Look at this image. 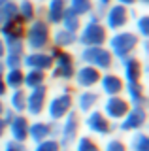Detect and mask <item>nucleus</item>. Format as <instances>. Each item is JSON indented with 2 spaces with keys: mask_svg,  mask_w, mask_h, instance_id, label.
Returning a JSON list of instances; mask_svg holds the SVG:
<instances>
[{
  "mask_svg": "<svg viewBox=\"0 0 149 151\" xmlns=\"http://www.w3.org/2000/svg\"><path fill=\"white\" fill-rule=\"evenodd\" d=\"M62 121L64 123L57 129V142L62 149H68L77 140V134H80V129H81V119H80V113L72 110Z\"/></svg>",
  "mask_w": 149,
  "mask_h": 151,
  "instance_id": "nucleus-1",
  "label": "nucleus"
},
{
  "mask_svg": "<svg viewBox=\"0 0 149 151\" xmlns=\"http://www.w3.org/2000/svg\"><path fill=\"white\" fill-rule=\"evenodd\" d=\"M45 108H47V110H45L47 111V117L53 123L62 121L74 108V96L70 93H57L55 96H51L47 100Z\"/></svg>",
  "mask_w": 149,
  "mask_h": 151,
  "instance_id": "nucleus-2",
  "label": "nucleus"
},
{
  "mask_svg": "<svg viewBox=\"0 0 149 151\" xmlns=\"http://www.w3.org/2000/svg\"><path fill=\"white\" fill-rule=\"evenodd\" d=\"M85 129L95 136H110L115 130L113 123L104 115L100 110H92L89 113H85V119H83Z\"/></svg>",
  "mask_w": 149,
  "mask_h": 151,
  "instance_id": "nucleus-3",
  "label": "nucleus"
},
{
  "mask_svg": "<svg viewBox=\"0 0 149 151\" xmlns=\"http://www.w3.org/2000/svg\"><path fill=\"white\" fill-rule=\"evenodd\" d=\"M128 110H130V102L127 98L119 96V94L108 96L102 102V113H104L110 121H121L128 113Z\"/></svg>",
  "mask_w": 149,
  "mask_h": 151,
  "instance_id": "nucleus-4",
  "label": "nucleus"
},
{
  "mask_svg": "<svg viewBox=\"0 0 149 151\" xmlns=\"http://www.w3.org/2000/svg\"><path fill=\"white\" fill-rule=\"evenodd\" d=\"M47 104V87H36L27 94V106L25 111L29 113V117H40L45 110Z\"/></svg>",
  "mask_w": 149,
  "mask_h": 151,
  "instance_id": "nucleus-5",
  "label": "nucleus"
},
{
  "mask_svg": "<svg viewBox=\"0 0 149 151\" xmlns=\"http://www.w3.org/2000/svg\"><path fill=\"white\" fill-rule=\"evenodd\" d=\"M57 129L59 125H55L53 121H34L29 125V140L34 144H40L44 140H49L53 136H57Z\"/></svg>",
  "mask_w": 149,
  "mask_h": 151,
  "instance_id": "nucleus-6",
  "label": "nucleus"
},
{
  "mask_svg": "<svg viewBox=\"0 0 149 151\" xmlns=\"http://www.w3.org/2000/svg\"><path fill=\"white\" fill-rule=\"evenodd\" d=\"M145 127V110L142 106L130 108L128 113L121 119L119 130L121 132H138Z\"/></svg>",
  "mask_w": 149,
  "mask_h": 151,
  "instance_id": "nucleus-7",
  "label": "nucleus"
},
{
  "mask_svg": "<svg viewBox=\"0 0 149 151\" xmlns=\"http://www.w3.org/2000/svg\"><path fill=\"white\" fill-rule=\"evenodd\" d=\"M72 79H74V83H76V87H80V89H92L100 81V72L95 66L87 64V66L77 68L72 76Z\"/></svg>",
  "mask_w": 149,
  "mask_h": 151,
  "instance_id": "nucleus-8",
  "label": "nucleus"
},
{
  "mask_svg": "<svg viewBox=\"0 0 149 151\" xmlns=\"http://www.w3.org/2000/svg\"><path fill=\"white\" fill-rule=\"evenodd\" d=\"M102 102V96L100 93L96 91H91V89H83L81 93L76 94L74 98V106L77 108V113H89L92 110H96V106Z\"/></svg>",
  "mask_w": 149,
  "mask_h": 151,
  "instance_id": "nucleus-9",
  "label": "nucleus"
},
{
  "mask_svg": "<svg viewBox=\"0 0 149 151\" xmlns=\"http://www.w3.org/2000/svg\"><path fill=\"white\" fill-rule=\"evenodd\" d=\"M29 117L23 113H13L11 119L8 121V130L11 134V140L27 142L29 140Z\"/></svg>",
  "mask_w": 149,
  "mask_h": 151,
  "instance_id": "nucleus-10",
  "label": "nucleus"
},
{
  "mask_svg": "<svg viewBox=\"0 0 149 151\" xmlns=\"http://www.w3.org/2000/svg\"><path fill=\"white\" fill-rule=\"evenodd\" d=\"M100 89L106 96H115L119 94L121 91L125 89V83H123V78H119L117 74H106V76H100Z\"/></svg>",
  "mask_w": 149,
  "mask_h": 151,
  "instance_id": "nucleus-11",
  "label": "nucleus"
},
{
  "mask_svg": "<svg viewBox=\"0 0 149 151\" xmlns=\"http://www.w3.org/2000/svg\"><path fill=\"white\" fill-rule=\"evenodd\" d=\"M125 89H127V93H128L127 100L130 104H134V106H142L143 108V104H145V87H143V83L132 81V83H128Z\"/></svg>",
  "mask_w": 149,
  "mask_h": 151,
  "instance_id": "nucleus-12",
  "label": "nucleus"
},
{
  "mask_svg": "<svg viewBox=\"0 0 149 151\" xmlns=\"http://www.w3.org/2000/svg\"><path fill=\"white\" fill-rule=\"evenodd\" d=\"M27 106V93L23 89H15L10 94V110L13 113H23Z\"/></svg>",
  "mask_w": 149,
  "mask_h": 151,
  "instance_id": "nucleus-13",
  "label": "nucleus"
},
{
  "mask_svg": "<svg viewBox=\"0 0 149 151\" xmlns=\"http://www.w3.org/2000/svg\"><path fill=\"white\" fill-rule=\"evenodd\" d=\"M127 147L130 151H149V140H147V136L143 134L142 130L132 132V136H130V142L127 144Z\"/></svg>",
  "mask_w": 149,
  "mask_h": 151,
  "instance_id": "nucleus-14",
  "label": "nucleus"
},
{
  "mask_svg": "<svg viewBox=\"0 0 149 151\" xmlns=\"http://www.w3.org/2000/svg\"><path fill=\"white\" fill-rule=\"evenodd\" d=\"M23 81H25V74L21 72L19 68H10L6 74V78H4V83H6L8 89H21L23 87Z\"/></svg>",
  "mask_w": 149,
  "mask_h": 151,
  "instance_id": "nucleus-15",
  "label": "nucleus"
},
{
  "mask_svg": "<svg viewBox=\"0 0 149 151\" xmlns=\"http://www.w3.org/2000/svg\"><path fill=\"white\" fill-rule=\"evenodd\" d=\"M123 70H125V78L128 79V83L140 81V76H142V64H140L136 59L127 60V64H125Z\"/></svg>",
  "mask_w": 149,
  "mask_h": 151,
  "instance_id": "nucleus-16",
  "label": "nucleus"
},
{
  "mask_svg": "<svg viewBox=\"0 0 149 151\" xmlns=\"http://www.w3.org/2000/svg\"><path fill=\"white\" fill-rule=\"evenodd\" d=\"M74 144H76V151H102V147L98 145V142L92 138V136H89V134L77 138Z\"/></svg>",
  "mask_w": 149,
  "mask_h": 151,
  "instance_id": "nucleus-17",
  "label": "nucleus"
},
{
  "mask_svg": "<svg viewBox=\"0 0 149 151\" xmlns=\"http://www.w3.org/2000/svg\"><path fill=\"white\" fill-rule=\"evenodd\" d=\"M44 81H45L44 72H40V70H29V74L25 76L23 85H27V87H30V89H36V87H42Z\"/></svg>",
  "mask_w": 149,
  "mask_h": 151,
  "instance_id": "nucleus-18",
  "label": "nucleus"
},
{
  "mask_svg": "<svg viewBox=\"0 0 149 151\" xmlns=\"http://www.w3.org/2000/svg\"><path fill=\"white\" fill-rule=\"evenodd\" d=\"M102 151H128V147H127V144H125L121 138L113 136V138H108V140H106Z\"/></svg>",
  "mask_w": 149,
  "mask_h": 151,
  "instance_id": "nucleus-19",
  "label": "nucleus"
},
{
  "mask_svg": "<svg viewBox=\"0 0 149 151\" xmlns=\"http://www.w3.org/2000/svg\"><path fill=\"white\" fill-rule=\"evenodd\" d=\"M32 151H60V145H59L57 140L49 138V140H44L40 144H36V147Z\"/></svg>",
  "mask_w": 149,
  "mask_h": 151,
  "instance_id": "nucleus-20",
  "label": "nucleus"
},
{
  "mask_svg": "<svg viewBox=\"0 0 149 151\" xmlns=\"http://www.w3.org/2000/svg\"><path fill=\"white\" fill-rule=\"evenodd\" d=\"M2 151H29L25 145V142H17V140H8L4 144V149Z\"/></svg>",
  "mask_w": 149,
  "mask_h": 151,
  "instance_id": "nucleus-21",
  "label": "nucleus"
},
{
  "mask_svg": "<svg viewBox=\"0 0 149 151\" xmlns=\"http://www.w3.org/2000/svg\"><path fill=\"white\" fill-rule=\"evenodd\" d=\"M6 132H8V123L0 117V142L4 140V136H6Z\"/></svg>",
  "mask_w": 149,
  "mask_h": 151,
  "instance_id": "nucleus-22",
  "label": "nucleus"
},
{
  "mask_svg": "<svg viewBox=\"0 0 149 151\" xmlns=\"http://www.w3.org/2000/svg\"><path fill=\"white\" fill-rule=\"evenodd\" d=\"M4 111H6V104L2 102V98H0V117L4 115Z\"/></svg>",
  "mask_w": 149,
  "mask_h": 151,
  "instance_id": "nucleus-23",
  "label": "nucleus"
},
{
  "mask_svg": "<svg viewBox=\"0 0 149 151\" xmlns=\"http://www.w3.org/2000/svg\"><path fill=\"white\" fill-rule=\"evenodd\" d=\"M60 151H70V149H62V147H60Z\"/></svg>",
  "mask_w": 149,
  "mask_h": 151,
  "instance_id": "nucleus-24",
  "label": "nucleus"
}]
</instances>
